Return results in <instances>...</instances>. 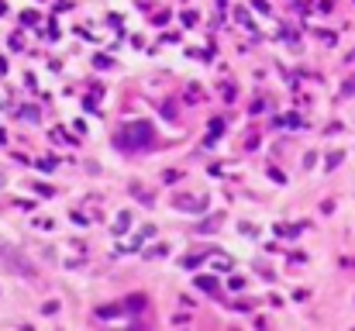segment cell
<instances>
[{
  "label": "cell",
  "instance_id": "1",
  "mask_svg": "<svg viewBox=\"0 0 355 331\" xmlns=\"http://www.w3.org/2000/svg\"><path fill=\"white\" fill-rule=\"evenodd\" d=\"M196 283H200L204 290H217V283H214V279H207V276H200V279H196Z\"/></svg>",
  "mask_w": 355,
  "mask_h": 331
}]
</instances>
